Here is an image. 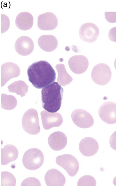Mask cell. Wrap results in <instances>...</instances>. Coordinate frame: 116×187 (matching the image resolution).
Masks as SVG:
<instances>
[{
  "label": "cell",
  "instance_id": "1",
  "mask_svg": "<svg viewBox=\"0 0 116 187\" xmlns=\"http://www.w3.org/2000/svg\"><path fill=\"white\" fill-rule=\"evenodd\" d=\"M27 73L29 81L38 89L45 87L56 80L55 71L50 64L45 60L33 63L28 67Z\"/></svg>",
  "mask_w": 116,
  "mask_h": 187
},
{
  "label": "cell",
  "instance_id": "2",
  "mask_svg": "<svg viewBox=\"0 0 116 187\" xmlns=\"http://www.w3.org/2000/svg\"><path fill=\"white\" fill-rule=\"evenodd\" d=\"M64 90L61 85L55 82L43 89L41 101L43 108L50 113H55L60 109Z\"/></svg>",
  "mask_w": 116,
  "mask_h": 187
},
{
  "label": "cell",
  "instance_id": "3",
  "mask_svg": "<svg viewBox=\"0 0 116 187\" xmlns=\"http://www.w3.org/2000/svg\"><path fill=\"white\" fill-rule=\"evenodd\" d=\"M44 160V156L42 151L38 148H32L25 152L23 156L22 162L26 168L34 170L41 166Z\"/></svg>",
  "mask_w": 116,
  "mask_h": 187
},
{
  "label": "cell",
  "instance_id": "4",
  "mask_svg": "<svg viewBox=\"0 0 116 187\" xmlns=\"http://www.w3.org/2000/svg\"><path fill=\"white\" fill-rule=\"evenodd\" d=\"M22 124L23 130L27 133L33 135L39 133L40 128L37 110L33 108L27 110L23 116Z\"/></svg>",
  "mask_w": 116,
  "mask_h": 187
},
{
  "label": "cell",
  "instance_id": "5",
  "mask_svg": "<svg viewBox=\"0 0 116 187\" xmlns=\"http://www.w3.org/2000/svg\"><path fill=\"white\" fill-rule=\"evenodd\" d=\"M93 81L101 86L107 84L112 76L110 69L107 65L103 63L98 64L93 67L91 73Z\"/></svg>",
  "mask_w": 116,
  "mask_h": 187
},
{
  "label": "cell",
  "instance_id": "6",
  "mask_svg": "<svg viewBox=\"0 0 116 187\" xmlns=\"http://www.w3.org/2000/svg\"><path fill=\"white\" fill-rule=\"evenodd\" d=\"M56 162L57 165L65 170L71 177L75 176L79 169V163L77 159L69 154H65L57 156Z\"/></svg>",
  "mask_w": 116,
  "mask_h": 187
},
{
  "label": "cell",
  "instance_id": "7",
  "mask_svg": "<svg viewBox=\"0 0 116 187\" xmlns=\"http://www.w3.org/2000/svg\"><path fill=\"white\" fill-rule=\"evenodd\" d=\"M71 117L73 123L77 126L82 128H87L92 126L94 121L91 115L86 111L80 109L72 112Z\"/></svg>",
  "mask_w": 116,
  "mask_h": 187
},
{
  "label": "cell",
  "instance_id": "8",
  "mask_svg": "<svg viewBox=\"0 0 116 187\" xmlns=\"http://www.w3.org/2000/svg\"><path fill=\"white\" fill-rule=\"evenodd\" d=\"M98 113L101 120L108 124L116 123V103L108 101L103 103L99 109Z\"/></svg>",
  "mask_w": 116,
  "mask_h": 187
},
{
  "label": "cell",
  "instance_id": "9",
  "mask_svg": "<svg viewBox=\"0 0 116 187\" xmlns=\"http://www.w3.org/2000/svg\"><path fill=\"white\" fill-rule=\"evenodd\" d=\"M99 33L98 27L92 23H85L80 26L79 29V34L80 39L87 42H94L98 38Z\"/></svg>",
  "mask_w": 116,
  "mask_h": 187
},
{
  "label": "cell",
  "instance_id": "10",
  "mask_svg": "<svg viewBox=\"0 0 116 187\" xmlns=\"http://www.w3.org/2000/svg\"><path fill=\"white\" fill-rule=\"evenodd\" d=\"M58 24V20L54 13L47 12L41 14L37 18V26L42 30H51L55 29Z\"/></svg>",
  "mask_w": 116,
  "mask_h": 187
},
{
  "label": "cell",
  "instance_id": "11",
  "mask_svg": "<svg viewBox=\"0 0 116 187\" xmlns=\"http://www.w3.org/2000/svg\"><path fill=\"white\" fill-rule=\"evenodd\" d=\"M43 128L46 130L60 126L63 122L61 114L58 113H51L45 110L40 113Z\"/></svg>",
  "mask_w": 116,
  "mask_h": 187
},
{
  "label": "cell",
  "instance_id": "12",
  "mask_svg": "<svg viewBox=\"0 0 116 187\" xmlns=\"http://www.w3.org/2000/svg\"><path fill=\"white\" fill-rule=\"evenodd\" d=\"M68 64L71 70L77 74L85 72L87 69L89 64L87 58L82 55H76L71 57L69 60Z\"/></svg>",
  "mask_w": 116,
  "mask_h": 187
},
{
  "label": "cell",
  "instance_id": "13",
  "mask_svg": "<svg viewBox=\"0 0 116 187\" xmlns=\"http://www.w3.org/2000/svg\"><path fill=\"white\" fill-rule=\"evenodd\" d=\"M1 86H4L10 79L18 76L20 69L16 64L12 62L4 63L1 66Z\"/></svg>",
  "mask_w": 116,
  "mask_h": 187
},
{
  "label": "cell",
  "instance_id": "14",
  "mask_svg": "<svg viewBox=\"0 0 116 187\" xmlns=\"http://www.w3.org/2000/svg\"><path fill=\"white\" fill-rule=\"evenodd\" d=\"M99 148L98 143L94 138L86 137L83 139L80 142L79 150L81 154L87 157H90L95 155L98 151Z\"/></svg>",
  "mask_w": 116,
  "mask_h": 187
},
{
  "label": "cell",
  "instance_id": "15",
  "mask_svg": "<svg viewBox=\"0 0 116 187\" xmlns=\"http://www.w3.org/2000/svg\"><path fill=\"white\" fill-rule=\"evenodd\" d=\"M34 44L32 39L26 36H22L17 39L15 44V48L16 52L22 56L30 54L33 51Z\"/></svg>",
  "mask_w": 116,
  "mask_h": 187
},
{
  "label": "cell",
  "instance_id": "16",
  "mask_svg": "<svg viewBox=\"0 0 116 187\" xmlns=\"http://www.w3.org/2000/svg\"><path fill=\"white\" fill-rule=\"evenodd\" d=\"M45 180L47 186H62L65 184L66 179L63 174L56 169H51L46 173Z\"/></svg>",
  "mask_w": 116,
  "mask_h": 187
},
{
  "label": "cell",
  "instance_id": "17",
  "mask_svg": "<svg viewBox=\"0 0 116 187\" xmlns=\"http://www.w3.org/2000/svg\"><path fill=\"white\" fill-rule=\"evenodd\" d=\"M48 144L52 150L59 151L64 149L67 142L66 135L63 132L56 131L52 133L48 140Z\"/></svg>",
  "mask_w": 116,
  "mask_h": 187
},
{
  "label": "cell",
  "instance_id": "18",
  "mask_svg": "<svg viewBox=\"0 0 116 187\" xmlns=\"http://www.w3.org/2000/svg\"><path fill=\"white\" fill-rule=\"evenodd\" d=\"M18 152L14 146L8 144L1 149V165H5L16 160L18 158Z\"/></svg>",
  "mask_w": 116,
  "mask_h": 187
},
{
  "label": "cell",
  "instance_id": "19",
  "mask_svg": "<svg viewBox=\"0 0 116 187\" xmlns=\"http://www.w3.org/2000/svg\"><path fill=\"white\" fill-rule=\"evenodd\" d=\"M34 22V18L30 13L24 12L19 13L17 16L15 24L16 27L20 30L26 31L30 29Z\"/></svg>",
  "mask_w": 116,
  "mask_h": 187
},
{
  "label": "cell",
  "instance_id": "20",
  "mask_svg": "<svg viewBox=\"0 0 116 187\" xmlns=\"http://www.w3.org/2000/svg\"><path fill=\"white\" fill-rule=\"evenodd\" d=\"M39 47L43 50L47 52H52L55 50L58 45L57 38L52 35H43L40 36L38 40Z\"/></svg>",
  "mask_w": 116,
  "mask_h": 187
},
{
  "label": "cell",
  "instance_id": "21",
  "mask_svg": "<svg viewBox=\"0 0 116 187\" xmlns=\"http://www.w3.org/2000/svg\"><path fill=\"white\" fill-rule=\"evenodd\" d=\"M56 68L58 74L57 81L60 85L65 86L72 81V78L67 71L64 64H58L56 66Z\"/></svg>",
  "mask_w": 116,
  "mask_h": 187
},
{
  "label": "cell",
  "instance_id": "22",
  "mask_svg": "<svg viewBox=\"0 0 116 187\" xmlns=\"http://www.w3.org/2000/svg\"><path fill=\"white\" fill-rule=\"evenodd\" d=\"M29 86L24 81L18 80L15 81L8 87L9 91L20 95L21 97L25 96L28 90Z\"/></svg>",
  "mask_w": 116,
  "mask_h": 187
},
{
  "label": "cell",
  "instance_id": "23",
  "mask_svg": "<svg viewBox=\"0 0 116 187\" xmlns=\"http://www.w3.org/2000/svg\"><path fill=\"white\" fill-rule=\"evenodd\" d=\"M1 107L8 110L14 109L17 104V100L14 96L4 94L1 95Z\"/></svg>",
  "mask_w": 116,
  "mask_h": 187
},
{
  "label": "cell",
  "instance_id": "24",
  "mask_svg": "<svg viewBox=\"0 0 116 187\" xmlns=\"http://www.w3.org/2000/svg\"><path fill=\"white\" fill-rule=\"evenodd\" d=\"M16 182L15 177L11 173L7 171L1 172V186H14Z\"/></svg>",
  "mask_w": 116,
  "mask_h": 187
},
{
  "label": "cell",
  "instance_id": "25",
  "mask_svg": "<svg viewBox=\"0 0 116 187\" xmlns=\"http://www.w3.org/2000/svg\"><path fill=\"white\" fill-rule=\"evenodd\" d=\"M96 181L95 178L90 175H85L80 177L78 181L77 185L79 186H95Z\"/></svg>",
  "mask_w": 116,
  "mask_h": 187
},
{
  "label": "cell",
  "instance_id": "26",
  "mask_svg": "<svg viewBox=\"0 0 116 187\" xmlns=\"http://www.w3.org/2000/svg\"><path fill=\"white\" fill-rule=\"evenodd\" d=\"M22 186H41V185L39 180L37 178L30 177L24 179L22 182Z\"/></svg>",
  "mask_w": 116,
  "mask_h": 187
},
{
  "label": "cell",
  "instance_id": "27",
  "mask_svg": "<svg viewBox=\"0 0 116 187\" xmlns=\"http://www.w3.org/2000/svg\"><path fill=\"white\" fill-rule=\"evenodd\" d=\"M10 25V20L6 15L1 14V33L5 32L8 30Z\"/></svg>",
  "mask_w": 116,
  "mask_h": 187
},
{
  "label": "cell",
  "instance_id": "28",
  "mask_svg": "<svg viewBox=\"0 0 116 187\" xmlns=\"http://www.w3.org/2000/svg\"><path fill=\"white\" fill-rule=\"evenodd\" d=\"M104 15L108 22L110 23L116 22V12H105Z\"/></svg>",
  "mask_w": 116,
  "mask_h": 187
},
{
  "label": "cell",
  "instance_id": "29",
  "mask_svg": "<svg viewBox=\"0 0 116 187\" xmlns=\"http://www.w3.org/2000/svg\"><path fill=\"white\" fill-rule=\"evenodd\" d=\"M109 143L111 148L116 151V131L111 136L109 139Z\"/></svg>",
  "mask_w": 116,
  "mask_h": 187
},
{
  "label": "cell",
  "instance_id": "30",
  "mask_svg": "<svg viewBox=\"0 0 116 187\" xmlns=\"http://www.w3.org/2000/svg\"><path fill=\"white\" fill-rule=\"evenodd\" d=\"M108 37L110 40L116 42V27L110 30L108 33Z\"/></svg>",
  "mask_w": 116,
  "mask_h": 187
},
{
  "label": "cell",
  "instance_id": "31",
  "mask_svg": "<svg viewBox=\"0 0 116 187\" xmlns=\"http://www.w3.org/2000/svg\"><path fill=\"white\" fill-rule=\"evenodd\" d=\"M113 183L114 185L116 186V176L113 179Z\"/></svg>",
  "mask_w": 116,
  "mask_h": 187
},
{
  "label": "cell",
  "instance_id": "32",
  "mask_svg": "<svg viewBox=\"0 0 116 187\" xmlns=\"http://www.w3.org/2000/svg\"><path fill=\"white\" fill-rule=\"evenodd\" d=\"M114 67L116 70V58L115 60L114 63Z\"/></svg>",
  "mask_w": 116,
  "mask_h": 187
}]
</instances>
